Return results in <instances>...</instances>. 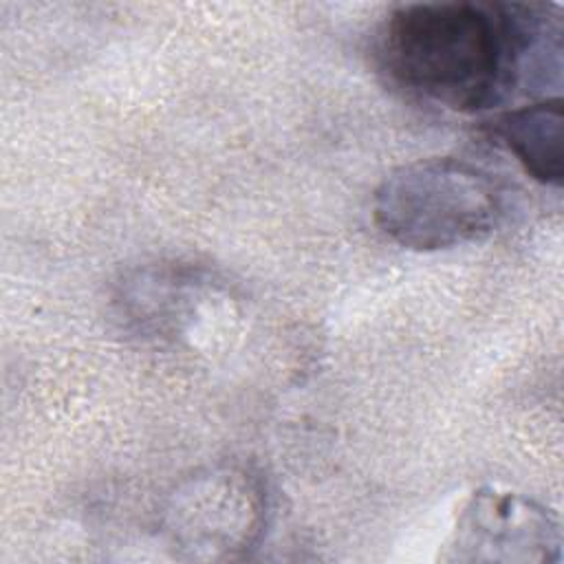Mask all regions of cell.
<instances>
[{
  "label": "cell",
  "instance_id": "cell-4",
  "mask_svg": "<svg viewBox=\"0 0 564 564\" xmlns=\"http://www.w3.org/2000/svg\"><path fill=\"white\" fill-rule=\"evenodd\" d=\"M447 549L449 562L549 564L562 560V531L540 502L482 487L463 507Z\"/></svg>",
  "mask_w": 564,
  "mask_h": 564
},
{
  "label": "cell",
  "instance_id": "cell-2",
  "mask_svg": "<svg viewBox=\"0 0 564 564\" xmlns=\"http://www.w3.org/2000/svg\"><path fill=\"white\" fill-rule=\"evenodd\" d=\"M372 216L392 242L414 251H441L491 234L502 218V194L469 161L419 159L379 183Z\"/></svg>",
  "mask_w": 564,
  "mask_h": 564
},
{
  "label": "cell",
  "instance_id": "cell-1",
  "mask_svg": "<svg viewBox=\"0 0 564 564\" xmlns=\"http://www.w3.org/2000/svg\"><path fill=\"white\" fill-rule=\"evenodd\" d=\"M379 59L408 93L456 112H480L516 93L560 88L562 20L544 4H401L381 26Z\"/></svg>",
  "mask_w": 564,
  "mask_h": 564
},
{
  "label": "cell",
  "instance_id": "cell-5",
  "mask_svg": "<svg viewBox=\"0 0 564 564\" xmlns=\"http://www.w3.org/2000/svg\"><path fill=\"white\" fill-rule=\"evenodd\" d=\"M223 284L214 271L194 262L161 260L132 269L115 291L119 319L134 335L156 341H178L203 317Z\"/></svg>",
  "mask_w": 564,
  "mask_h": 564
},
{
  "label": "cell",
  "instance_id": "cell-3",
  "mask_svg": "<svg viewBox=\"0 0 564 564\" xmlns=\"http://www.w3.org/2000/svg\"><path fill=\"white\" fill-rule=\"evenodd\" d=\"M271 494L258 469L216 463L176 485L163 507V533L181 560H245L262 542Z\"/></svg>",
  "mask_w": 564,
  "mask_h": 564
},
{
  "label": "cell",
  "instance_id": "cell-6",
  "mask_svg": "<svg viewBox=\"0 0 564 564\" xmlns=\"http://www.w3.org/2000/svg\"><path fill=\"white\" fill-rule=\"evenodd\" d=\"M494 134L531 178L551 187L562 185L564 110L560 97H546L500 115L494 123Z\"/></svg>",
  "mask_w": 564,
  "mask_h": 564
}]
</instances>
